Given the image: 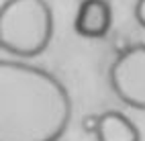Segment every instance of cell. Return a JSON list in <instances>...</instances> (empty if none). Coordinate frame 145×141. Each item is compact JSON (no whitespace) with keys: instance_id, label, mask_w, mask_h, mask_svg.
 Here are the masks:
<instances>
[{"instance_id":"obj_1","label":"cell","mask_w":145,"mask_h":141,"mask_svg":"<svg viewBox=\"0 0 145 141\" xmlns=\"http://www.w3.org/2000/svg\"><path fill=\"white\" fill-rule=\"evenodd\" d=\"M72 121V98L51 72L0 61V141H59Z\"/></svg>"},{"instance_id":"obj_2","label":"cell","mask_w":145,"mask_h":141,"mask_svg":"<svg viewBox=\"0 0 145 141\" xmlns=\"http://www.w3.org/2000/svg\"><path fill=\"white\" fill-rule=\"evenodd\" d=\"M53 37V12L47 0H4L0 8L2 51L31 59L41 55Z\"/></svg>"},{"instance_id":"obj_3","label":"cell","mask_w":145,"mask_h":141,"mask_svg":"<svg viewBox=\"0 0 145 141\" xmlns=\"http://www.w3.org/2000/svg\"><path fill=\"white\" fill-rule=\"evenodd\" d=\"M108 84L121 102L145 110V43L119 51L108 68Z\"/></svg>"},{"instance_id":"obj_4","label":"cell","mask_w":145,"mask_h":141,"mask_svg":"<svg viewBox=\"0 0 145 141\" xmlns=\"http://www.w3.org/2000/svg\"><path fill=\"white\" fill-rule=\"evenodd\" d=\"M112 27V6L108 0H82L74 16V31L84 39H102Z\"/></svg>"},{"instance_id":"obj_5","label":"cell","mask_w":145,"mask_h":141,"mask_svg":"<svg viewBox=\"0 0 145 141\" xmlns=\"http://www.w3.org/2000/svg\"><path fill=\"white\" fill-rule=\"evenodd\" d=\"M96 141H141V133L133 121L119 110H106L100 115Z\"/></svg>"},{"instance_id":"obj_6","label":"cell","mask_w":145,"mask_h":141,"mask_svg":"<svg viewBox=\"0 0 145 141\" xmlns=\"http://www.w3.org/2000/svg\"><path fill=\"white\" fill-rule=\"evenodd\" d=\"M98 123H100V115H84L80 125H82V131L88 135H96L98 131Z\"/></svg>"},{"instance_id":"obj_7","label":"cell","mask_w":145,"mask_h":141,"mask_svg":"<svg viewBox=\"0 0 145 141\" xmlns=\"http://www.w3.org/2000/svg\"><path fill=\"white\" fill-rule=\"evenodd\" d=\"M135 18H137V23L145 29V0H137V2H135Z\"/></svg>"},{"instance_id":"obj_8","label":"cell","mask_w":145,"mask_h":141,"mask_svg":"<svg viewBox=\"0 0 145 141\" xmlns=\"http://www.w3.org/2000/svg\"><path fill=\"white\" fill-rule=\"evenodd\" d=\"M59 141H61V139H59Z\"/></svg>"}]
</instances>
